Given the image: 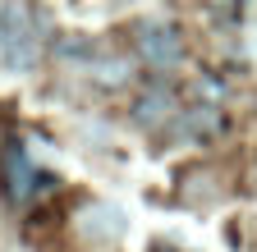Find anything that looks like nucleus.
<instances>
[{
    "label": "nucleus",
    "instance_id": "obj_1",
    "mask_svg": "<svg viewBox=\"0 0 257 252\" xmlns=\"http://www.w3.org/2000/svg\"><path fill=\"white\" fill-rule=\"evenodd\" d=\"M37 55V37L28 28V10H0V60L10 69H28Z\"/></svg>",
    "mask_w": 257,
    "mask_h": 252
},
{
    "label": "nucleus",
    "instance_id": "obj_2",
    "mask_svg": "<svg viewBox=\"0 0 257 252\" xmlns=\"http://www.w3.org/2000/svg\"><path fill=\"white\" fill-rule=\"evenodd\" d=\"M138 55L152 69H175V65H184V37L170 23H143L138 28Z\"/></svg>",
    "mask_w": 257,
    "mask_h": 252
},
{
    "label": "nucleus",
    "instance_id": "obj_3",
    "mask_svg": "<svg viewBox=\"0 0 257 252\" xmlns=\"http://www.w3.org/2000/svg\"><path fill=\"white\" fill-rule=\"evenodd\" d=\"M0 183H5L10 202H23V197H32V193H37L42 174L32 170V161H28L23 142H5V151H0Z\"/></svg>",
    "mask_w": 257,
    "mask_h": 252
},
{
    "label": "nucleus",
    "instance_id": "obj_4",
    "mask_svg": "<svg viewBox=\"0 0 257 252\" xmlns=\"http://www.w3.org/2000/svg\"><path fill=\"white\" fill-rule=\"evenodd\" d=\"M179 115V97H175V92L170 87H147L143 92V97L134 101V124H138V129H161V124H170Z\"/></svg>",
    "mask_w": 257,
    "mask_h": 252
},
{
    "label": "nucleus",
    "instance_id": "obj_5",
    "mask_svg": "<svg viewBox=\"0 0 257 252\" xmlns=\"http://www.w3.org/2000/svg\"><path fill=\"white\" fill-rule=\"evenodd\" d=\"M220 129H225V115H220L216 106H188V110L179 115V133L193 138V142H207V138H216Z\"/></svg>",
    "mask_w": 257,
    "mask_h": 252
},
{
    "label": "nucleus",
    "instance_id": "obj_6",
    "mask_svg": "<svg viewBox=\"0 0 257 252\" xmlns=\"http://www.w3.org/2000/svg\"><path fill=\"white\" fill-rule=\"evenodd\" d=\"M83 215H87V220H83L78 229H83L87 238H96V243H106V238H119V234H124V215H119L115 206H87Z\"/></svg>",
    "mask_w": 257,
    "mask_h": 252
},
{
    "label": "nucleus",
    "instance_id": "obj_7",
    "mask_svg": "<svg viewBox=\"0 0 257 252\" xmlns=\"http://www.w3.org/2000/svg\"><path fill=\"white\" fill-rule=\"evenodd\" d=\"M96 83L101 87H124L128 83V60H106V65H96Z\"/></svg>",
    "mask_w": 257,
    "mask_h": 252
},
{
    "label": "nucleus",
    "instance_id": "obj_8",
    "mask_svg": "<svg viewBox=\"0 0 257 252\" xmlns=\"http://www.w3.org/2000/svg\"><path fill=\"white\" fill-rule=\"evenodd\" d=\"M55 55H60V60H87V55H92V42L78 37V33H74V37H60V42H55Z\"/></svg>",
    "mask_w": 257,
    "mask_h": 252
},
{
    "label": "nucleus",
    "instance_id": "obj_9",
    "mask_svg": "<svg viewBox=\"0 0 257 252\" xmlns=\"http://www.w3.org/2000/svg\"><path fill=\"white\" fill-rule=\"evenodd\" d=\"M152 252H175V247H166V243H156V247H152Z\"/></svg>",
    "mask_w": 257,
    "mask_h": 252
},
{
    "label": "nucleus",
    "instance_id": "obj_10",
    "mask_svg": "<svg viewBox=\"0 0 257 252\" xmlns=\"http://www.w3.org/2000/svg\"><path fill=\"white\" fill-rule=\"evenodd\" d=\"M248 179H252V188H257V161H252V174H248Z\"/></svg>",
    "mask_w": 257,
    "mask_h": 252
}]
</instances>
